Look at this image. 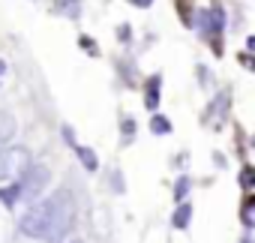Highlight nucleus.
Segmentation results:
<instances>
[{"label":"nucleus","mask_w":255,"mask_h":243,"mask_svg":"<svg viewBox=\"0 0 255 243\" xmlns=\"http://www.w3.org/2000/svg\"><path fill=\"white\" fill-rule=\"evenodd\" d=\"M69 225V210L63 201H42V204H33L30 210L21 213L18 219V228L27 234V237H36V240H54L66 231Z\"/></svg>","instance_id":"nucleus-1"},{"label":"nucleus","mask_w":255,"mask_h":243,"mask_svg":"<svg viewBox=\"0 0 255 243\" xmlns=\"http://www.w3.org/2000/svg\"><path fill=\"white\" fill-rule=\"evenodd\" d=\"M48 168L45 165H27L24 168V180L18 183V198H24V201H33L45 186H48Z\"/></svg>","instance_id":"nucleus-2"},{"label":"nucleus","mask_w":255,"mask_h":243,"mask_svg":"<svg viewBox=\"0 0 255 243\" xmlns=\"http://www.w3.org/2000/svg\"><path fill=\"white\" fill-rule=\"evenodd\" d=\"M24 168H27V153L21 147L0 150V180H12V177L24 174Z\"/></svg>","instance_id":"nucleus-3"},{"label":"nucleus","mask_w":255,"mask_h":243,"mask_svg":"<svg viewBox=\"0 0 255 243\" xmlns=\"http://www.w3.org/2000/svg\"><path fill=\"white\" fill-rule=\"evenodd\" d=\"M15 117L9 114V111H0V147L3 144H9L12 138H15Z\"/></svg>","instance_id":"nucleus-4"},{"label":"nucleus","mask_w":255,"mask_h":243,"mask_svg":"<svg viewBox=\"0 0 255 243\" xmlns=\"http://www.w3.org/2000/svg\"><path fill=\"white\" fill-rule=\"evenodd\" d=\"M159 84H162L159 75H153V78L147 81V96H144V105H147V108H156V105H159Z\"/></svg>","instance_id":"nucleus-5"},{"label":"nucleus","mask_w":255,"mask_h":243,"mask_svg":"<svg viewBox=\"0 0 255 243\" xmlns=\"http://www.w3.org/2000/svg\"><path fill=\"white\" fill-rule=\"evenodd\" d=\"M240 219H243L246 228H255V195H249V198L243 201V207H240Z\"/></svg>","instance_id":"nucleus-6"},{"label":"nucleus","mask_w":255,"mask_h":243,"mask_svg":"<svg viewBox=\"0 0 255 243\" xmlns=\"http://www.w3.org/2000/svg\"><path fill=\"white\" fill-rule=\"evenodd\" d=\"M75 147V153H78V159L84 162V168L87 171H96V165H99V159H96V153L90 150V147H78V144H72Z\"/></svg>","instance_id":"nucleus-7"},{"label":"nucleus","mask_w":255,"mask_h":243,"mask_svg":"<svg viewBox=\"0 0 255 243\" xmlns=\"http://www.w3.org/2000/svg\"><path fill=\"white\" fill-rule=\"evenodd\" d=\"M189 216H192V207L189 204H180L177 213H174V228H186L189 225Z\"/></svg>","instance_id":"nucleus-8"},{"label":"nucleus","mask_w":255,"mask_h":243,"mask_svg":"<svg viewBox=\"0 0 255 243\" xmlns=\"http://www.w3.org/2000/svg\"><path fill=\"white\" fill-rule=\"evenodd\" d=\"M57 12H63V15H69V18H78L81 6H78V0H60V3H57Z\"/></svg>","instance_id":"nucleus-9"},{"label":"nucleus","mask_w":255,"mask_h":243,"mask_svg":"<svg viewBox=\"0 0 255 243\" xmlns=\"http://www.w3.org/2000/svg\"><path fill=\"white\" fill-rule=\"evenodd\" d=\"M222 18H225V12H222V6L219 3H213V9H210V27L219 33L222 30Z\"/></svg>","instance_id":"nucleus-10"},{"label":"nucleus","mask_w":255,"mask_h":243,"mask_svg":"<svg viewBox=\"0 0 255 243\" xmlns=\"http://www.w3.org/2000/svg\"><path fill=\"white\" fill-rule=\"evenodd\" d=\"M150 129H153L156 135H165V132H171V123H168L165 117H153V120H150Z\"/></svg>","instance_id":"nucleus-11"},{"label":"nucleus","mask_w":255,"mask_h":243,"mask_svg":"<svg viewBox=\"0 0 255 243\" xmlns=\"http://www.w3.org/2000/svg\"><path fill=\"white\" fill-rule=\"evenodd\" d=\"M240 183H243V189H252V186H255V168H252V165H246V168H243Z\"/></svg>","instance_id":"nucleus-12"},{"label":"nucleus","mask_w":255,"mask_h":243,"mask_svg":"<svg viewBox=\"0 0 255 243\" xmlns=\"http://www.w3.org/2000/svg\"><path fill=\"white\" fill-rule=\"evenodd\" d=\"M186 192H189V177H180V180H177V186H174V195H177V198H183Z\"/></svg>","instance_id":"nucleus-13"},{"label":"nucleus","mask_w":255,"mask_h":243,"mask_svg":"<svg viewBox=\"0 0 255 243\" xmlns=\"http://www.w3.org/2000/svg\"><path fill=\"white\" fill-rule=\"evenodd\" d=\"M81 48H84L87 54H99V48L93 45V39H90V36H81Z\"/></svg>","instance_id":"nucleus-14"},{"label":"nucleus","mask_w":255,"mask_h":243,"mask_svg":"<svg viewBox=\"0 0 255 243\" xmlns=\"http://www.w3.org/2000/svg\"><path fill=\"white\" fill-rule=\"evenodd\" d=\"M129 3H132V6H150L153 0H129Z\"/></svg>","instance_id":"nucleus-15"},{"label":"nucleus","mask_w":255,"mask_h":243,"mask_svg":"<svg viewBox=\"0 0 255 243\" xmlns=\"http://www.w3.org/2000/svg\"><path fill=\"white\" fill-rule=\"evenodd\" d=\"M246 45H249V51H255V36H249V42H246Z\"/></svg>","instance_id":"nucleus-16"},{"label":"nucleus","mask_w":255,"mask_h":243,"mask_svg":"<svg viewBox=\"0 0 255 243\" xmlns=\"http://www.w3.org/2000/svg\"><path fill=\"white\" fill-rule=\"evenodd\" d=\"M3 69H6V66H3V60H0V78H3Z\"/></svg>","instance_id":"nucleus-17"}]
</instances>
